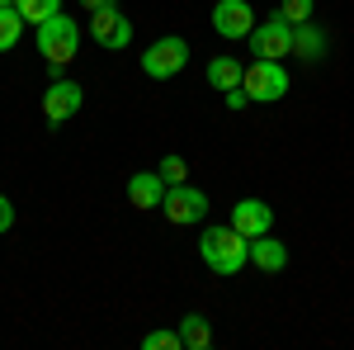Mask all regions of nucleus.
<instances>
[{
  "mask_svg": "<svg viewBox=\"0 0 354 350\" xmlns=\"http://www.w3.org/2000/svg\"><path fill=\"white\" fill-rule=\"evenodd\" d=\"M198 256H203V265L213 270V274L232 279V274H241L245 261H250V242H245L236 227H203Z\"/></svg>",
  "mask_w": 354,
  "mask_h": 350,
  "instance_id": "obj_1",
  "label": "nucleus"
},
{
  "mask_svg": "<svg viewBox=\"0 0 354 350\" xmlns=\"http://www.w3.org/2000/svg\"><path fill=\"white\" fill-rule=\"evenodd\" d=\"M38 53L48 57V67L76 62V53H81V28H76V19L57 10L48 24H38Z\"/></svg>",
  "mask_w": 354,
  "mask_h": 350,
  "instance_id": "obj_2",
  "label": "nucleus"
},
{
  "mask_svg": "<svg viewBox=\"0 0 354 350\" xmlns=\"http://www.w3.org/2000/svg\"><path fill=\"white\" fill-rule=\"evenodd\" d=\"M288 85H293V76H288L283 62H260V57H255L241 71V90L250 95V105H274V100H283Z\"/></svg>",
  "mask_w": 354,
  "mask_h": 350,
  "instance_id": "obj_3",
  "label": "nucleus"
},
{
  "mask_svg": "<svg viewBox=\"0 0 354 350\" xmlns=\"http://www.w3.org/2000/svg\"><path fill=\"white\" fill-rule=\"evenodd\" d=\"M245 38H250V53L260 57V62H283V57H293V24H288L279 10H274L265 24H255Z\"/></svg>",
  "mask_w": 354,
  "mask_h": 350,
  "instance_id": "obj_4",
  "label": "nucleus"
},
{
  "mask_svg": "<svg viewBox=\"0 0 354 350\" xmlns=\"http://www.w3.org/2000/svg\"><path fill=\"white\" fill-rule=\"evenodd\" d=\"M185 62H189V43H185L180 33H165V38H156V43L142 53V71H147L151 81H170V76L185 71Z\"/></svg>",
  "mask_w": 354,
  "mask_h": 350,
  "instance_id": "obj_5",
  "label": "nucleus"
},
{
  "mask_svg": "<svg viewBox=\"0 0 354 350\" xmlns=\"http://www.w3.org/2000/svg\"><path fill=\"white\" fill-rule=\"evenodd\" d=\"M90 38L104 48V53H123L128 43H133V19L118 10V5H100V10H90Z\"/></svg>",
  "mask_w": 354,
  "mask_h": 350,
  "instance_id": "obj_6",
  "label": "nucleus"
},
{
  "mask_svg": "<svg viewBox=\"0 0 354 350\" xmlns=\"http://www.w3.org/2000/svg\"><path fill=\"white\" fill-rule=\"evenodd\" d=\"M161 213L170 218L175 227H189V222H203V218H208V194H203V189H194L189 180H185V185H165Z\"/></svg>",
  "mask_w": 354,
  "mask_h": 350,
  "instance_id": "obj_7",
  "label": "nucleus"
},
{
  "mask_svg": "<svg viewBox=\"0 0 354 350\" xmlns=\"http://www.w3.org/2000/svg\"><path fill=\"white\" fill-rule=\"evenodd\" d=\"M85 105V90L76 81H62L57 76L53 85H48V95H43V119L48 123H66V119H76Z\"/></svg>",
  "mask_w": 354,
  "mask_h": 350,
  "instance_id": "obj_8",
  "label": "nucleus"
},
{
  "mask_svg": "<svg viewBox=\"0 0 354 350\" xmlns=\"http://www.w3.org/2000/svg\"><path fill=\"white\" fill-rule=\"evenodd\" d=\"M227 227H236L245 242H255V237H265V232L274 227V209L265 204V199H241V204H232Z\"/></svg>",
  "mask_w": 354,
  "mask_h": 350,
  "instance_id": "obj_9",
  "label": "nucleus"
},
{
  "mask_svg": "<svg viewBox=\"0 0 354 350\" xmlns=\"http://www.w3.org/2000/svg\"><path fill=\"white\" fill-rule=\"evenodd\" d=\"M213 28H218V38H245L250 28H255V10H250V0H218L213 5Z\"/></svg>",
  "mask_w": 354,
  "mask_h": 350,
  "instance_id": "obj_10",
  "label": "nucleus"
},
{
  "mask_svg": "<svg viewBox=\"0 0 354 350\" xmlns=\"http://www.w3.org/2000/svg\"><path fill=\"white\" fill-rule=\"evenodd\" d=\"M161 199H165V180L156 170H137L133 180H128V204L133 209L151 213V209H161Z\"/></svg>",
  "mask_w": 354,
  "mask_h": 350,
  "instance_id": "obj_11",
  "label": "nucleus"
},
{
  "mask_svg": "<svg viewBox=\"0 0 354 350\" xmlns=\"http://www.w3.org/2000/svg\"><path fill=\"white\" fill-rule=\"evenodd\" d=\"M326 53H330L326 28H317L312 19H307V24H293V57H302V62H322Z\"/></svg>",
  "mask_w": 354,
  "mask_h": 350,
  "instance_id": "obj_12",
  "label": "nucleus"
},
{
  "mask_svg": "<svg viewBox=\"0 0 354 350\" xmlns=\"http://www.w3.org/2000/svg\"><path fill=\"white\" fill-rule=\"evenodd\" d=\"M250 265L265 270V274H279V270H288V246L274 242L270 232H265V237H255V242H250Z\"/></svg>",
  "mask_w": 354,
  "mask_h": 350,
  "instance_id": "obj_13",
  "label": "nucleus"
},
{
  "mask_svg": "<svg viewBox=\"0 0 354 350\" xmlns=\"http://www.w3.org/2000/svg\"><path fill=\"white\" fill-rule=\"evenodd\" d=\"M180 341H185V350H208L213 346V326H208V317L203 313H189V317H180Z\"/></svg>",
  "mask_w": 354,
  "mask_h": 350,
  "instance_id": "obj_14",
  "label": "nucleus"
},
{
  "mask_svg": "<svg viewBox=\"0 0 354 350\" xmlns=\"http://www.w3.org/2000/svg\"><path fill=\"white\" fill-rule=\"evenodd\" d=\"M241 71H245V67L236 62V57H213L203 76H208L213 90H232V85H241Z\"/></svg>",
  "mask_w": 354,
  "mask_h": 350,
  "instance_id": "obj_15",
  "label": "nucleus"
},
{
  "mask_svg": "<svg viewBox=\"0 0 354 350\" xmlns=\"http://www.w3.org/2000/svg\"><path fill=\"white\" fill-rule=\"evenodd\" d=\"M19 33H24V15L15 5H0V53H10L19 43Z\"/></svg>",
  "mask_w": 354,
  "mask_h": 350,
  "instance_id": "obj_16",
  "label": "nucleus"
},
{
  "mask_svg": "<svg viewBox=\"0 0 354 350\" xmlns=\"http://www.w3.org/2000/svg\"><path fill=\"white\" fill-rule=\"evenodd\" d=\"M15 10L24 15V24H48L62 10V0H15Z\"/></svg>",
  "mask_w": 354,
  "mask_h": 350,
  "instance_id": "obj_17",
  "label": "nucleus"
},
{
  "mask_svg": "<svg viewBox=\"0 0 354 350\" xmlns=\"http://www.w3.org/2000/svg\"><path fill=\"white\" fill-rule=\"evenodd\" d=\"M156 175H161L165 185H185V180H189V161L170 152V157H161V166H156Z\"/></svg>",
  "mask_w": 354,
  "mask_h": 350,
  "instance_id": "obj_18",
  "label": "nucleus"
},
{
  "mask_svg": "<svg viewBox=\"0 0 354 350\" xmlns=\"http://www.w3.org/2000/svg\"><path fill=\"white\" fill-rule=\"evenodd\" d=\"M142 350H185V341H180V331H147Z\"/></svg>",
  "mask_w": 354,
  "mask_h": 350,
  "instance_id": "obj_19",
  "label": "nucleus"
},
{
  "mask_svg": "<svg viewBox=\"0 0 354 350\" xmlns=\"http://www.w3.org/2000/svg\"><path fill=\"white\" fill-rule=\"evenodd\" d=\"M279 15L288 24H307L312 19V0H279Z\"/></svg>",
  "mask_w": 354,
  "mask_h": 350,
  "instance_id": "obj_20",
  "label": "nucleus"
},
{
  "mask_svg": "<svg viewBox=\"0 0 354 350\" xmlns=\"http://www.w3.org/2000/svg\"><path fill=\"white\" fill-rule=\"evenodd\" d=\"M222 95H227V109H245L250 105V95H245L241 85H232V90H222Z\"/></svg>",
  "mask_w": 354,
  "mask_h": 350,
  "instance_id": "obj_21",
  "label": "nucleus"
},
{
  "mask_svg": "<svg viewBox=\"0 0 354 350\" xmlns=\"http://www.w3.org/2000/svg\"><path fill=\"white\" fill-rule=\"evenodd\" d=\"M10 227H15V204L0 194V232H10Z\"/></svg>",
  "mask_w": 354,
  "mask_h": 350,
  "instance_id": "obj_22",
  "label": "nucleus"
},
{
  "mask_svg": "<svg viewBox=\"0 0 354 350\" xmlns=\"http://www.w3.org/2000/svg\"><path fill=\"white\" fill-rule=\"evenodd\" d=\"M100 5H109V0H81V10H100Z\"/></svg>",
  "mask_w": 354,
  "mask_h": 350,
  "instance_id": "obj_23",
  "label": "nucleus"
},
{
  "mask_svg": "<svg viewBox=\"0 0 354 350\" xmlns=\"http://www.w3.org/2000/svg\"><path fill=\"white\" fill-rule=\"evenodd\" d=\"M0 5H15V0H0Z\"/></svg>",
  "mask_w": 354,
  "mask_h": 350,
  "instance_id": "obj_24",
  "label": "nucleus"
}]
</instances>
